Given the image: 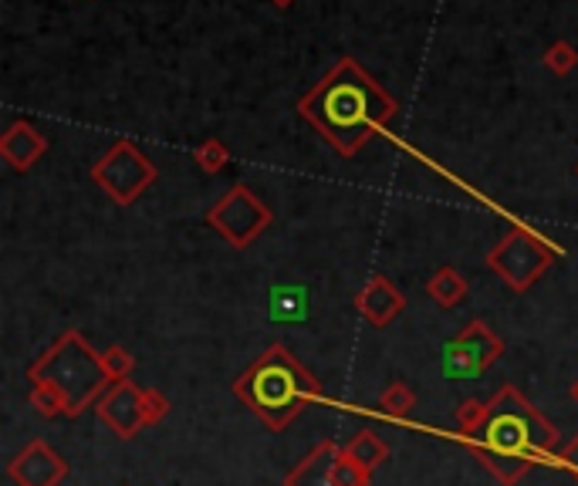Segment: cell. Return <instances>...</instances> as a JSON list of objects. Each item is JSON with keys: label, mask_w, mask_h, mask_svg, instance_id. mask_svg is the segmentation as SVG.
I'll use <instances>...</instances> for the list:
<instances>
[{"label": "cell", "mask_w": 578, "mask_h": 486, "mask_svg": "<svg viewBox=\"0 0 578 486\" xmlns=\"http://www.w3.org/2000/svg\"><path fill=\"white\" fill-rule=\"evenodd\" d=\"M457 426L471 457L500 486L521 483L538 457L558 453V426L515 386H500L487 402L463 399Z\"/></svg>", "instance_id": "1"}, {"label": "cell", "mask_w": 578, "mask_h": 486, "mask_svg": "<svg viewBox=\"0 0 578 486\" xmlns=\"http://www.w3.org/2000/svg\"><path fill=\"white\" fill-rule=\"evenodd\" d=\"M396 98L373 79L355 58H342L321 82H315L302 102L298 116L329 142L339 156L352 159L363 145L392 122Z\"/></svg>", "instance_id": "2"}, {"label": "cell", "mask_w": 578, "mask_h": 486, "mask_svg": "<svg viewBox=\"0 0 578 486\" xmlns=\"http://www.w3.org/2000/svg\"><path fill=\"white\" fill-rule=\"evenodd\" d=\"M27 382L31 405L45 419H79L113 386L102 365V352H95L92 342L75 328L58 334L55 345H48L27 365Z\"/></svg>", "instance_id": "3"}, {"label": "cell", "mask_w": 578, "mask_h": 486, "mask_svg": "<svg viewBox=\"0 0 578 486\" xmlns=\"http://www.w3.org/2000/svg\"><path fill=\"white\" fill-rule=\"evenodd\" d=\"M234 395L271 432H284L311 402L321 399V386L292 352L274 342L234 379Z\"/></svg>", "instance_id": "4"}, {"label": "cell", "mask_w": 578, "mask_h": 486, "mask_svg": "<svg viewBox=\"0 0 578 486\" xmlns=\"http://www.w3.org/2000/svg\"><path fill=\"white\" fill-rule=\"evenodd\" d=\"M555 257L558 250L545 237L531 234L528 227H511L500 244L487 250V268L515 294H528L534 281L555 264Z\"/></svg>", "instance_id": "5"}, {"label": "cell", "mask_w": 578, "mask_h": 486, "mask_svg": "<svg viewBox=\"0 0 578 486\" xmlns=\"http://www.w3.org/2000/svg\"><path fill=\"white\" fill-rule=\"evenodd\" d=\"M156 166L142 149L129 139H119L108 153L92 166V182L116 206H132L156 182Z\"/></svg>", "instance_id": "6"}, {"label": "cell", "mask_w": 578, "mask_h": 486, "mask_svg": "<svg viewBox=\"0 0 578 486\" xmlns=\"http://www.w3.org/2000/svg\"><path fill=\"white\" fill-rule=\"evenodd\" d=\"M207 223H210V230H216V237H224L234 250H244L271 227L274 213L261 203V197L250 190V186L237 182L210 206Z\"/></svg>", "instance_id": "7"}, {"label": "cell", "mask_w": 578, "mask_h": 486, "mask_svg": "<svg viewBox=\"0 0 578 486\" xmlns=\"http://www.w3.org/2000/svg\"><path fill=\"white\" fill-rule=\"evenodd\" d=\"M500 358H504V339L481 318L467 321L444 348V368L453 379L481 376V371L494 368Z\"/></svg>", "instance_id": "8"}, {"label": "cell", "mask_w": 578, "mask_h": 486, "mask_svg": "<svg viewBox=\"0 0 578 486\" xmlns=\"http://www.w3.org/2000/svg\"><path fill=\"white\" fill-rule=\"evenodd\" d=\"M92 408H95L98 423L116 439H135L142 429H150L146 426V405H142V389L132 379L108 386Z\"/></svg>", "instance_id": "9"}, {"label": "cell", "mask_w": 578, "mask_h": 486, "mask_svg": "<svg viewBox=\"0 0 578 486\" xmlns=\"http://www.w3.org/2000/svg\"><path fill=\"white\" fill-rule=\"evenodd\" d=\"M8 479L14 486H61L68 479V460L45 439H31L8 463Z\"/></svg>", "instance_id": "10"}, {"label": "cell", "mask_w": 578, "mask_h": 486, "mask_svg": "<svg viewBox=\"0 0 578 486\" xmlns=\"http://www.w3.org/2000/svg\"><path fill=\"white\" fill-rule=\"evenodd\" d=\"M355 311L363 315L373 328H389L406 311V297L386 274H373L355 294Z\"/></svg>", "instance_id": "11"}, {"label": "cell", "mask_w": 578, "mask_h": 486, "mask_svg": "<svg viewBox=\"0 0 578 486\" xmlns=\"http://www.w3.org/2000/svg\"><path fill=\"white\" fill-rule=\"evenodd\" d=\"M45 153H48V139L38 132V126L27 122V119L11 122L8 132L0 135V156H4V163L14 173H27Z\"/></svg>", "instance_id": "12"}, {"label": "cell", "mask_w": 578, "mask_h": 486, "mask_svg": "<svg viewBox=\"0 0 578 486\" xmlns=\"http://www.w3.org/2000/svg\"><path fill=\"white\" fill-rule=\"evenodd\" d=\"M339 450L342 446L335 439H321L305 460H298L284 473V486H335L332 463H335Z\"/></svg>", "instance_id": "13"}, {"label": "cell", "mask_w": 578, "mask_h": 486, "mask_svg": "<svg viewBox=\"0 0 578 486\" xmlns=\"http://www.w3.org/2000/svg\"><path fill=\"white\" fill-rule=\"evenodd\" d=\"M426 294L433 297V305H440V308H457L467 301V294H471V284H467V277L457 271V268H440L437 274H433L426 281Z\"/></svg>", "instance_id": "14"}, {"label": "cell", "mask_w": 578, "mask_h": 486, "mask_svg": "<svg viewBox=\"0 0 578 486\" xmlns=\"http://www.w3.org/2000/svg\"><path fill=\"white\" fill-rule=\"evenodd\" d=\"M342 450L363 466V470H369V473H376L386 460H389V446L373 432V429H363V432H355Z\"/></svg>", "instance_id": "15"}, {"label": "cell", "mask_w": 578, "mask_h": 486, "mask_svg": "<svg viewBox=\"0 0 578 486\" xmlns=\"http://www.w3.org/2000/svg\"><path fill=\"white\" fill-rule=\"evenodd\" d=\"M416 408V392L406 382H389L379 395V413L389 416L392 423H406Z\"/></svg>", "instance_id": "16"}, {"label": "cell", "mask_w": 578, "mask_h": 486, "mask_svg": "<svg viewBox=\"0 0 578 486\" xmlns=\"http://www.w3.org/2000/svg\"><path fill=\"white\" fill-rule=\"evenodd\" d=\"M193 163H197L203 173H221V169H227V163H231V149H227L221 139H203V142H197V149H193Z\"/></svg>", "instance_id": "17"}, {"label": "cell", "mask_w": 578, "mask_h": 486, "mask_svg": "<svg viewBox=\"0 0 578 486\" xmlns=\"http://www.w3.org/2000/svg\"><path fill=\"white\" fill-rule=\"evenodd\" d=\"M332 476H335V486H373V473L358 466L345 450H339L332 463Z\"/></svg>", "instance_id": "18"}, {"label": "cell", "mask_w": 578, "mask_h": 486, "mask_svg": "<svg viewBox=\"0 0 578 486\" xmlns=\"http://www.w3.org/2000/svg\"><path fill=\"white\" fill-rule=\"evenodd\" d=\"M102 365H105V371H108V379H113V386H116V382H129L132 371H135V358H132L122 345H108V348L102 352Z\"/></svg>", "instance_id": "19"}, {"label": "cell", "mask_w": 578, "mask_h": 486, "mask_svg": "<svg viewBox=\"0 0 578 486\" xmlns=\"http://www.w3.org/2000/svg\"><path fill=\"white\" fill-rule=\"evenodd\" d=\"M541 61H545V68L555 74H568L578 64V51L568 42H555L545 55H541Z\"/></svg>", "instance_id": "20"}, {"label": "cell", "mask_w": 578, "mask_h": 486, "mask_svg": "<svg viewBox=\"0 0 578 486\" xmlns=\"http://www.w3.org/2000/svg\"><path fill=\"white\" fill-rule=\"evenodd\" d=\"M142 405H146V426H160L173 408L160 389H142Z\"/></svg>", "instance_id": "21"}, {"label": "cell", "mask_w": 578, "mask_h": 486, "mask_svg": "<svg viewBox=\"0 0 578 486\" xmlns=\"http://www.w3.org/2000/svg\"><path fill=\"white\" fill-rule=\"evenodd\" d=\"M555 463L578 483V432L568 439V446H562V450L555 453Z\"/></svg>", "instance_id": "22"}, {"label": "cell", "mask_w": 578, "mask_h": 486, "mask_svg": "<svg viewBox=\"0 0 578 486\" xmlns=\"http://www.w3.org/2000/svg\"><path fill=\"white\" fill-rule=\"evenodd\" d=\"M271 4H274V8H281V11H284V8H292V4H295V0H271Z\"/></svg>", "instance_id": "23"}, {"label": "cell", "mask_w": 578, "mask_h": 486, "mask_svg": "<svg viewBox=\"0 0 578 486\" xmlns=\"http://www.w3.org/2000/svg\"><path fill=\"white\" fill-rule=\"evenodd\" d=\"M568 395H571V402H575V405H578V379H575V382H571V389H568Z\"/></svg>", "instance_id": "24"}, {"label": "cell", "mask_w": 578, "mask_h": 486, "mask_svg": "<svg viewBox=\"0 0 578 486\" xmlns=\"http://www.w3.org/2000/svg\"><path fill=\"white\" fill-rule=\"evenodd\" d=\"M575 176H578V166H575Z\"/></svg>", "instance_id": "25"}]
</instances>
